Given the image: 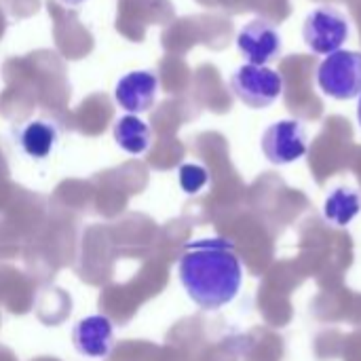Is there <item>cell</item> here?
<instances>
[{
    "label": "cell",
    "instance_id": "1",
    "mask_svg": "<svg viewBox=\"0 0 361 361\" xmlns=\"http://www.w3.org/2000/svg\"><path fill=\"white\" fill-rule=\"evenodd\" d=\"M178 277L199 309L218 311L239 294L243 267L228 239H197L184 247L178 262Z\"/></svg>",
    "mask_w": 361,
    "mask_h": 361
},
{
    "label": "cell",
    "instance_id": "2",
    "mask_svg": "<svg viewBox=\"0 0 361 361\" xmlns=\"http://www.w3.org/2000/svg\"><path fill=\"white\" fill-rule=\"evenodd\" d=\"M233 93L247 108H269L283 93V76L269 66L243 63L231 76Z\"/></svg>",
    "mask_w": 361,
    "mask_h": 361
},
{
    "label": "cell",
    "instance_id": "3",
    "mask_svg": "<svg viewBox=\"0 0 361 361\" xmlns=\"http://www.w3.org/2000/svg\"><path fill=\"white\" fill-rule=\"evenodd\" d=\"M319 89L334 99H353L361 95V53L336 51L326 55L317 68Z\"/></svg>",
    "mask_w": 361,
    "mask_h": 361
},
{
    "label": "cell",
    "instance_id": "4",
    "mask_svg": "<svg viewBox=\"0 0 361 361\" xmlns=\"http://www.w3.org/2000/svg\"><path fill=\"white\" fill-rule=\"evenodd\" d=\"M349 19L334 6L313 8L302 23V38L313 53L330 55L341 51L349 38Z\"/></svg>",
    "mask_w": 361,
    "mask_h": 361
},
{
    "label": "cell",
    "instance_id": "5",
    "mask_svg": "<svg viewBox=\"0 0 361 361\" xmlns=\"http://www.w3.org/2000/svg\"><path fill=\"white\" fill-rule=\"evenodd\" d=\"M264 157L273 165H290L307 154V129L300 121L286 118L277 121L262 133L260 140Z\"/></svg>",
    "mask_w": 361,
    "mask_h": 361
},
{
    "label": "cell",
    "instance_id": "6",
    "mask_svg": "<svg viewBox=\"0 0 361 361\" xmlns=\"http://www.w3.org/2000/svg\"><path fill=\"white\" fill-rule=\"evenodd\" d=\"M281 34L275 23L269 19L256 17L247 21L237 34V49L254 66H267L281 53Z\"/></svg>",
    "mask_w": 361,
    "mask_h": 361
},
{
    "label": "cell",
    "instance_id": "7",
    "mask_svg": "<svg viewBox=\"0 0 361 361\" xmlns=\"http://www.w3.org/2000/svg\"><path fill=\"white\" fill-rule=\"evenodd\" d=\"M13 140L19 152L25 154L27 159L47 161L59 146L61 129L55 121L44 116L27 118L13 129Z\"/></svg>",
    "mask_w": 361,
    "mask_h": 361
},
{
    "label": "cell",
    "instance_id": "8",
    "mask_svg": "<svg viewBox=\"0 0 361 361\" xmlns=\"http://www.w3.org/2000/svg\"><path fill=\"white\" fill-rule=\"evenodd\" d=\"M159 95V76L152 70H133L123 74L114 85V102L127 114L150 110Z\"/></svg>",
    "mask_w": 361,
    "mask_h": 361
},
{
    "label": "cell",
    "instance_id": "9",
    "mask_svg": "<svg viewBox=\"0 0 361 361\" xmlns=\"http://www.w3.org/2000/svg\"><path fill=\"white\" fill-rule=\"evenodd\" d=\"M72 345L78 355L89 360H104L114 347V328L106 315L82 317L72 330Z\"/></svg>",
    "mask_w": 361,
    "mask_h": 361
},
{
    "label": "cell",
    "instance_id": "10",
    "mask_svg": "<svg viewBox=\"0 0 361 361\" xmlns=\"http://www.w3.org/2000/svg\"><path fill=\"white\" fill-rule=\"evenodd\" d=\"M114 142L121 150L127 154H144L150 146V127L146 121H142L135 114H125L116 118L112 127Z\"/></svg>",
    "mask_w": 361,
    "mask_h": 361
},
{
    "label": "cell",
    "instance_id": "11",
    "mask_svg": "<svg viewBox=\"0 0 361 361\" xmlns=\"http://www.w3.org/2000/svg\"><path fill=\"white\" fill-rule=\"evenodd\" d=\"M361 212V197L351 188H336L328 199L324 207L326 220H330L334 226H347Z\"/></svg>",
    "mask_w": 361,
    "mask_h": 361
},
{
    "label": "cell",
    "instance_id": "12",
    "mask_svg": "<svg viewBox=\"0 0 361 361\" xmlns=\"http://www.w3.org/2000/svg\"><path fill=\"white\" fill-rule=\"evenodd\" d=\"M178 180H180V186L184 192L188 195H197L199 190H203L209 182V173L205 167L201 165H195V163H184L180 169H178Z\"/></svg>",
    "mask_w": 361,
    "mask_h": 361
},
{
    "label": "cell",
    "instance_id": "13",
    "mask_svg": "<svg viewBox=\"0 0 361 361\" xmlns=\"http://www.w3.org/2000/svg\"><path fill=\"white\" fill-rule=\"evenodd\" d=\"M63 4H68V6H80V4H85L87 0H61Z\"/></svg>",
    "mask_w": 361,
    "mask_h": 361
},
{
    "label": "cell",
    "instance_id": "14",
    "mask_svg": "<svg viewBox=\"0 0 361 361\" xmlns=\"http://www.w3.org/2000/svg\"><path fill=\"white\" fill-rule=\"evenodd\" d=\"M357 121H360V125H361V95H360V104H357Z\"/></svg>",
    "mask_w": 361,
    "mask_h": 361
}]
</instances>
